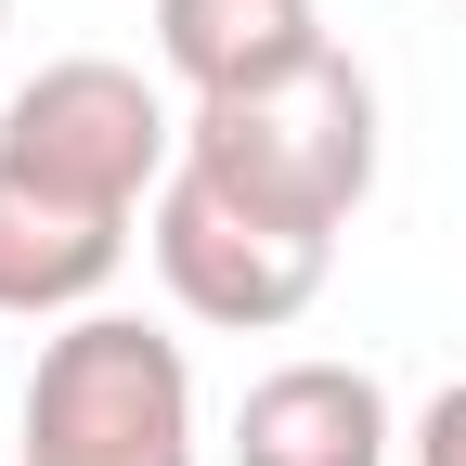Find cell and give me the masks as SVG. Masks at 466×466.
I'll return each mask as SVG.
<instances>
[{"mask_svg": "<svg viewBox=\"0 0 466 466\" xmlns=\"http://www.w3.org/2000/svg\"><path fill=\"white\" fill-rule=\"evenodd\" d=\"M182 168L233 182L272 220L350 233V208L376 195V78L324 39L311 66H285L259 91H208V104H182Z\"/></svg>", "mask_w": 466, "mask_h": 466, "instance_id": "cell-1", "label": "cell"}, {"mask_svg": "<svg viewBox=\"0 0 466 466\" xmlns=\"http://www.w3.org/2000/svg\"><path fill=\"white\" fill-rule=\"evenodd\" d=\"M233 466H401V415L363 363H272L233 401Z\"/></svg>", "mask_w": 466, "mask_h": 466, "instance_id": "cell-6", "label": "cell"}, {"mask_svg": "<svg viewBox=\"0 0 466 466\" xmlns=\"http://www.w3.org/2000/svg\"><path fill=\"white\" fill-rule=\"evenodd\" d=\"M401 466H466V376L428 401V415L415 428H401Z\"/></svg>", "mask_w": 466, "mask_h": 466, "instance_id": "cell-8", "label": "cell"}, {"mask_svg": "<svg viewBox=\"0 0 466 466\" xmlns=\"http://www.w3.org/2000/svg\"><path fill=\"white\" fill-rule=\"evenodd\" d=\"M130 233L143 220L78 208V195L26 182V168H0V324H78V311H104V285L130 272Z\"/></svg>", "mask_w": 466, "mask_h": 466, "instance_id": "cell-5", "label": "cell"}, {"mask_svg": "<svg viewBox=\"0 0 466 466\" xmlns=\"http://www.w3.org/2000/svg\"><path fill=\"white\" fill-rule=\"evenodd\" d=\"M0 26H14V0H0Z\"/></svg>", "mask_w": 466, "mask_h": 466, "instance_id": "cell-9", "label": "cell"}, {"mask_svg": "<svg viewBox=\"0 0 466 466\" xmlns=\"http://www.w3.org/2000/svg\"><path fill=\"white\" fill-rule=\"evenodd\" d=\"M14 466H208L182 337L143 324V311H78V324H52L39 363H26Z\"/></svg>", "mask_w": 466, "mask_h": 466, "instance_id": "cell-2", "label": "cell"}, {"mask_svg": "<svg viewBox=\"0 0 466 466\" xmlns=\"http://www.w3.org/2000/svg\"><path fill=\"white\" fill-rule=\"evenodd\" d=\"M143 247L168 272V299H182L195 324H220V337L299 324L324 299V272H337V233L272 220V208H247L233 182H208V168H168V195L143 208Z\"/></svg>", "mask_w": 466, "mask_h": 466, "instance_id": "cell-4", "label": "cell"}, {"mask_svg": "<svg viewBox=\"0 0 466 466\" xmlns=\"http://www.w3.org/2000/svg\"><path fill=\"white\" fill-rule=\"evenodd\" d=\"M324 52V14L311 0H156V66L182 78L195 104L208 91H259L285 66Z\"/></svg>", "mask_w": 466, "mask_h": 466, "instance_id": "cell-7", "label": "cell"}, {"mask_svg": "<svg viewBox=\"0 0 466 466\" xmlns=\"http://www.w3.org/2000/svg\"><path fill=\"white\" fill-rule=\"evenodd\" d=\"M0 168H26V182L78 195V208L143 220L168 195V168H182V116H168V91L143 66L66 52V66H39L14 104H0Z\"/></svg>", "mask_w": 466, "mask_h": 466, "instance_id": "cell-3", "label": "cell"}]
</instances>
